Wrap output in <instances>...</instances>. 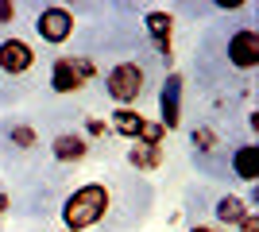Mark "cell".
I'll use <instances>...</instances> for the list:
<instances>
[{
  "mask_svg": "<svg viewBox=\"0 0 259 232\" xmlns=\"http://www.w3.org/2000/svg\"><path fill=\"white\" fill-rule=\"evenodd\" d=\"M4 213H8V194L0 190V221H4Z\"/></svg>",
  "mask_w": 259,
  "mask_h": 232,
  "instance_id": "obj_20",
  "label": "cell"
},
{
  "mask_svg": "<svg viewBox=\"0 0 259 232\" xmlns=\"http://www.w3.org/2000/svg\"><path fill=\"white\" fill-rule=\"evenodd\" d=\"M228 170H232V178L255 186V182H259V147L251 144V140H248V144H240V147H232V155H228Z\"/></svg>",
  "mask_w": 259,
  "mask_h": 232,
  "instance_id": "obj_9",
  "label": "cell"
},
{
  "mask_svg": "<svg viewBox=\"0 0 259 232\" xmlns=\"http://www.w3.org/2000/svg\"><path fill=\"white\" fill-rule=\"evenodd\" d=\"M89 155V140L81 132H58L51 140V159L54 163H81V159H85Z\"/></svg>",
  "mask_w": 259,
  "mask_h": 232,
  "instance_id": "obj_10",
  "label": "cell"
},
{
  "mask_svg": "<svg viewBox=\"0 0 259 232\" xmlns=\"http://www.w3.org/2000/svg\"><path fill=\"white\" fill-rule=\"evenodd\" d=\"M236 232H259V213L251 209L248 217H244V221H240V228H236Z\"/></svg>",
  "mask_w": 259,
  "mask_h": 232,
  "instance_id": "obj_18",
  "label": "cell"
},
{
  "mask_svg": "<svg viewBox=\"0 0 259 232\" xmlns=\"http://www.w3.org/2000/svg\"><path fill=\"white\" fill-rule=\"evenodd\" d=\"M190 144H194V151H201V155H213L221 140H217V132H213V128H194Z\"/></svg>",
  "mask_w": 259,
  "mask_h": 232,
  "instance_id": "obj_15",
  "label": "cell"
},
{
  "mask_svg": "<svg viewBox=\"0 0 259 232\" xmlns=\"http://www.w3.org/2000/svg\"><path fill=\"white\" fill-rule=\"evenodd\" d=\"M190 232H225V228H217V224H194Z\"/></svg>",
  "mask_w": 259,
  "mask_h": 232,
  "instance_id": "obj_19",
  "label": "cell"
},
{
  "mask_svg": "<svg viewBox=\"0 0 259 232\" xmlns=\"http://www.w3.org/2000/svg\"><path fill=\"white\" fill-rule=\"evenodd\" d=\"M97 77V62L89 55H58L51 62V89L58 97H70V93H81Z\"/></svg>",
  "mask_w": 259,
  "mask_h": 232,
  "instance_id": "obj_3",
  "label": "cell"
},
{
  "mask_svg": "<svg viewBox=\"0 0 259 232\" xmlns=\"http://www.w3.org/2000/svg\"><path fill=\"white\" fill-rule=\"evenodd\" d=\"M16 16H20V8H16L12 0H0V27H8V23H16Z\"/></svg>",
  "mask_w": 259,
  "mask_h": 232,
  "instance_id": "obj_17",
  "label": "cell"
},
{
  "mask_svg": "<svg viewBox=\"0 0 259 232\" xmlns=\"http://www.w3.org/2000/svg\"><path fill=\"white\" fill-rule=\"evenodd\" d=\"M8 140H12V147H20V151L39 147V135H35L31 124H12V128H8Z\"/></svg>",
  "mask_w": 259,
  "mask_h": 232,
  "instance_id": "obj_14",
  "label": "cell"
},
{
  "mask_svg": "<svg viewBox=\"0 0 259 232\" xmlns=\"http://www.w3.org/2000/svg\"><path fill=\"white\" fill-rule=\"evenodd\" d=\"M74 31H77V20H74V12L62 8V4H43V8L35 12V35H39L47 47L70 43Z\"/></svg>",
  "mask_w": 259,
  "mask_h": 232,
  "instance_id": "obj_4",
  "label": "cell"
},
{
  "mask_svg": "<svg viewBox=\"0 0 259 232\" xmlns=\"http://www.w3.org/2000/svg\"><path fill=\"white\" fill-rule=\"evenodd\" d=\"M143 124H147V116H143L140 109H112L108 112V132L120 135V140H132V144L140 140Z\"/></svg>",
  "mask_w": 259,
  "mask_h": 232,
  "instance_id": "obj_12",
  "label": "cell"
},
{
  "mask_svg": "<svg viewBox=\"0 0 259 232\" xmlns=\"http://www.w3.org/2000/svg\"><path fill=\"white\" fill-rule=\"evenodd\" d=\"M251 213V205L240 194H221V198L213 201V217H217V228H240V221Z\"/></svg>",
  "mask_w": 259,
  "mask_h": 232,
  "instance_id": "obj_11",
  "label": "cell"
},
{
  "mask_svg": "<svg viewBox=\"0 0 259 232\" xmlns=\"http://www.w3.org/2000/svg\"><path fill=\"white\" fill-rule=\"evenodd\" d=\"M35 62H39V55H35V47L27 39H20V35H4L0 39V74L4 77L31 74Z\"/></svg>",
  "mask_w": 259,
  "mask_h": 232,
  "instance_id": "obj_6",
  "label": "cell"
},
{
  "mask_svg": "<svg viewBox=\"0 0 259 232\" xmlns=\"http://www.w3.org/2000/svg\"><path fill=\"white\" fill-rule=\"evenodd\" d=\"M58 232H66V228H58Z\"/></svg>",
  "mask_w": 259,
  "mask_h": 232,
  "instance_id": "obj_21",
  "label": "cell"
},
{
  "mask_svg": "<svg viewBox=\"0 0 259 232\" xmlns=\"http://www.w3.org/2000/svg\"><path fill=\"white\" fill-rule=\"evenodd\" d=\"M143 31H147V39H151L155 55L162 58V66L170 70L174 66V16L162 8H151L147 16H143Z\"/></svg>",
  "mask_w": 259,
  "mask_h": 232,
  "instance_id": "obj_7",
  "label": "cell"
},
{
  "mask_svg": "<svg viewBox=\"0 0 259 232\" xmlns=\"http://www.w3.org/2000/svg\"><path fill=\"white\" fill-rule=\"evenodd\" d=\"M182 74L178 70H166V77H162L159 85V124L162 132H174V128H182Z\"/></svg>",
  "mask_w": 259,
  "mask_h": 232,
  "instance_id": "obj_8",
  "label": "cell"
},
{
  "mask_svg": "<svg viewBox=\"0 0 259 232\" xmlns=\"http://www.w3.org/2000/svg\"><path fill=\"white\" fill-rule=\"evenodd\" d=\"M105 135H112L108 124L101 120V116H85V140H105Z\"/></svg>",
  "mask_w": 259,
  "mask_h": 232,
  "instance_id": "obj_16",
  "label": "cell"
},
{
  "mask_svg": "<svg viewBox=\"0 0 259 232\" xmlns=\"http://www.w3.org/2000/svg\"><path fill=\"white\" fill-rule=\"evenodd\" d=\"M108 205H112V194H108L105 182H89V186H77L74 194H66L62 209V228L66 232H85V228H97L101 221L108 217Z\"/></svg>",
  "mask_w": 259,
  "mask_h": 232,
  "instance_id": "obj_1",
  "label": "cell"
},
{
  "mask_svg": "<svg viewBox=\"0 0 259 232\" xmlns=\"http://www.w3.org/2000/svg\"><path fill=\"white\" fill-rule=\"evenodd\" d=\"M225 58H228V66L240 70V74H251V70H259V31L255 27H236V31L228 35V43H225Z\"/></svg>",
  "mask_w": 259,
  "mask_h": 232,
  "instance_id": "obj_5",
  "label": "cell"
},
{
  "mask_svg": "<svg viewBox=\"0 0 259 232\" xmlns=\"http://www.w3.org/2000/svg\"><path fill=\"white\" fill-rule=\"evenodd\" d=\"M128 163L136 166V170H159V166L166 163V147H143V144H136L128 151Z\"/></svg>",
  "mask_w": 259,
  "mask_h": 232,
  "instance_id": "obj_13",
  "label": "cell"
},
{
  "mask_svg": "<svg viewBox=\"0 0 259 232\" xmlns=\"http://www.w3.org/2000/svg\"><path fill=\"white\" fill-rule=\"evenodd\" d=\"M147 89V70L136 62V58H124L105 74V97L116 105V109H136V101L143 97Z\"/></svg>",
  "mask_w": 259,
  "mask_h": 232,
  "instance_id": "obj_2",
  "label": "cell"
}]
</instances>
